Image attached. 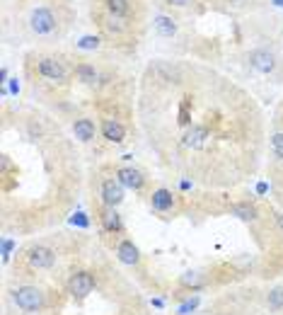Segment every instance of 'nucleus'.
<instances>
[{"mask_svg": "<svg viewBox=\"0 0 283 315\" xmlns=\"http://www.w3.org/2000/svg\"><path fill=\"white\" fill-rule=\"evenodd\" d=\"M150 206L155 213H172L174 206H177V194H172L170 189L160 187L150 194Z\"/></svg>", "mask_w": 283, "mask_h": 315, "instance_id": "13", "label": "nucleus"}, {"mask_svg": "<svg viewBox=\"0 0 283 315\" xmlns=\"http://www.w3.org/2000/svg\"><path fill=\"white\" fill-rule=\"evenodd\" d=\"M274 5H279V7H283V0H274Z\"/></svg>", "mask_w": 283, "mask_h": 315, "instance_id": "29", "label": "nucleus"}, {"mask_svg": "<svg viewBox=\"0 0 283 315\" xmlns=\"http://www.w3.org/2000/svg\"><path fill=\"white\" fill-rule=\"evenodd\" d=\"M75 78L82 85H94L99 80V73H97V68H94L92 63L80 61V63H75Z\"/></svg>", "mask_w": 283, "mask_h": 315, "instance_id": "17", "label": "nucleus"}, {"mask_svg": "<svg viewBox=\"0 0 283 315\" xmlns=\"http://www.w3.org/2000/svg\"><path fill=\"white\" fill-rule=\"evenodd\" d=\"M114 255H116V260L121 262V264H126V267H131V269H138V267L143 264V255H141L138 245H136L131 238H126V235L116 240Z\"/></svg>", "mask_w": 283, "mask_h": 315, "instance_id": "8", "label": "nucleus"}, {"mask_svg": "<svg viewBox=\"0 0 283 315\" xmlns=\"http://www.w3.org/2000/svg\"><path fill=\"white\" fill-rule=\"evenodd\" d=\"M58 262V250L46 240H34L22 247L15 264V274L19 277H32L37 272H49L54 269Z\"/></svg>", "mask_w": 283, "mask_h": 315, "instance_id": "2", "label": "nucleus"}, {"mask_svg": "<svg viewBox=\"0 0 283 315\" xmlns=\"http://www.w3.org/2000/svg\"><path fill=\"white\" fill-rule=\"evenodd\" d=\"M99 202L104 206H116L124 202V185L116 180V177H102L99 180Z\"/></svg>", "mask_w": 283, "mask_h": 315, "instance_id": "9", "label": "nucleus"}, {"mask_svg": "<svg viewBox=\"0 0 283 315\" xmlns=\"http://www.w3.org/2000/svg\"><path fill=\"white\" fill-rule=\"evenodd\" d=\"M99 131H102L104 141H109V143H124L126 141V126L116 116H104L99 124Z\"/></svg>", "mask_w": 283, "mask_h": 315, "instance_id": "12", "label": "nucleus"}, {"mask_svg": "<svg viewBox=\"0 0 283 315\" xmlns=\"http://www.w3.org/2000/svg\"><path fill=\"white\" fill-rule=\"evenodd\" d=\"M199 303H201V296H187L182 303H179V308H177V315H191L196 313V308H199Z\"/></svg>", "mask_w": 283, "mask_h": 315, "instance_id": "19", "label": "nucleus"}, {"mask_svg": "<svg viewBox=\"0 0 283 315\" xmlns=\"http://www.w3.org/2000/svg\"><path fill=\"white\" fill-rule=\"evenodd\" d=\"M167 5H174V7H184V5H191L194 0H165Z\"/></svg>", "mask_w": 283, "mask_h": 315, "instance_id": "26", "label": "nucleus"}, {"mask_svg": "<svg viewBox=\"0 0 283 315\" xmlns=\"http://www.w3.org/2000/svg\"><path fill=\"white\" fill-rule=\"evenodd\" d=\"M73 136H75L80 143L94 141V136H97V124H94V119H90V116H77L75 121H73Z\"/></svg>", "mask_w": 283, "mask_h": 315, "instance_id": "14", "label": "nucleus"}, {"mask_svg": "<svg viewBox=\"0 0 283 315\" xmlns=\"http://www.w3.org/2000/svg\"><path fill=\"white\" fill-rule=\"evenodd\" d=\"M114 177L126 187V189H133V192H141V189L145 187V182H148V177H145L141 170H136V167H131V165L114 167Z\"/></svg>", "mask_w": 283, "mask_h": 315, "instance_id": "11", "label": "nucleus"}, {"mask_svg": "<svg viewBox=\"0 0 283 315\" xmlns=\"http://www.w3.org/2000/svg\"><path fill=\"white\" fill-rule=\"evenodd\" d=\"M99 44H102V39H99V37H94V34H87V37L80 39L75 46H77V49H82V51H94V49H99Z\"/></svg>", "mask_w": 283, "mask_h": 315, "instance_id": "22", "label": "nucleus"}, {"mask_svg": "<svg viewBox=\"0 0 283 315\" xmlns=\"http://www.w3.org/2000/svg\"><path fill=\"white\" fill-rule=\"evenodd\" d=\"M29 27H32V32L39 34V37L54 34L56 27H58L56 12H54L51 7H37V10L32 12V17H29Z\"/></svg>", "mask_w": 283, "mask_h": 315, "instance_id": "7", "label": "nucleus"}, {"mask_svg": "<svg viewBox=\"0 0 283 315\" xmlns=\"http://www.w3.org/2000/svg\"><path fill=\"white\" fill-rule=\"evenodd\" d=\"M7 93L15 95V97L19 95V80H17V78H12V80H10V88H7Z\"/></svg>", "mask_w": 283, "mask_h": 315, "instance_id": "25", "label": "nucleus"}, {"mask_svg": "<svg viewBox=\"0 0 283 315\" xmlns=\"http://www.w3.org/2000/svg\"><path fill=\"white\" fill-rule=\"evenodd\" d=\"M10 303L24 315H39L46 311L49 306V294L37 284H17L7 291Z\"/></svg>", "mask_w": 283, "mask_h": 315, "instance_id": "3", "label": "nucleus"}, {"mask_svg": "<svg viewBox=\"0 0 283 315\" xmlns=\"http://www.w3.org/2000/svg\"><path fill=\"white\" fill-rule=\"evenodd\" d=\"M155 32H157L160 37H174V34H177V24H174V19L167 17V15H157V17H155Z\"/></svg>", "mask_w": 283, "mask_h": 315, "instance_id": "18", "label": "nucleus"}, {"mask_svg": "<svg viewBox=\"0 0 283 315\" xmlns=\"http://www.w3.org/2000/svg\"><path fill=\"white\" fill-rule=\"evenodd\" d=\"M266 192H269V185H266V182H259V185H257V194H259V197H264Z\"/></svg>", "mask_w": 283, "mask_h": 315, "instance_id": "27", "label": "nucleus"}, {"mask_svg": "<svg viewBox=\"0 0 283 315\" xmlns=\"http://www.w3.org/2000/svg\"><path fill=\"white\" fill-rule=\"evenodd\" d=\"M271 155L276 160H283V131H276L271 136Z\"/></svg>", "mask_w": 283, "mask_h": 315, "instance_id": "21", "label": "nucleus"}, {"mask_svg": "<svg viewBox=\"0 0 283 315\" xmlns=\"http://www.w3.org/2000/svg\"><path fill=\"white\" fill-rule=\"evenodd\" d=\"M104 12L116 19L131 17V2L129 0H104Z\"/></svg>", "mask_w": 283, "mask_h": 315, "instance_id": "15", "label": "nucleus"}, {"mask_svg": "<svg viewBox=\"0 0 283 315\" xmlns=\"http://www.w3.org/2000/svg\"><path fill=\"white\" fill-rule=\"evenodd\" d=\"M230 213L232 216H237L240 221L245 223H254L259 218V211H257V206L249 204V202H237V204H230Z\"/></svg>", "mask_w": 283, "mask_h": 315, "instance_id": "16", "label": "nucleus"}, {"mask_svg": "<svg viewBox=\"0 0 283 315\" xmlns=\"http://www.w3.org/2000/svg\"><path fill=\"white\" fill-rule=\"evenodd\" d=\"M17 247V240H12V238H7V235H2V264H7L10 257H12V250Z\"/></svg>", "mask_w": 283, "mask_h": 315, "instance_id": "23", "label": "nucleus"}, {"mask_svg": "<svg viewBox=\"0 0 283 315\" xmlns=\"http://www.w3.org/2000/svg\"><path fill=\"white\" fill-rule=\"evenodd\" d=\"M150 306H155V308H165V301H162V298H150Z\"/></svg>", "mask_w": 283, "mask_h": 315, "instance_id": "28", "label": "nucleus"}, {"mask_svg": "<svg viewBox=\"0 0 283 315\" xmlns=\"http://www.w3.org/2000/svg\"><path fill=\"white\" fill-rule=\"evenodd\" d=\"M94 216H97V223H99V228H102L104 235H114V238H124V235H126L121 213H119L114 206H104L102 202H97Z\"/></svg>", "mask_w": 283, "mask_h": 315, "instance_id": "6", "label": "nucleus"}, {"mask_svg": "<svg viewBox=\"0 0 283 315\" xmlns=\"http://www.w3.org/2000/svg\"><path fill=\"white\" fill-rule=\"evenodd\" d=\"M247 63L249 68H254L257 73L262 75H271L276 71V56L271 54L269 49H254L247 54Z\"/></svg>", "mask_w": 283, "mask_h": 315, "instance_id": "10", "label": "nucleus"}, {"mask_svg": "<svg viewBox=\"0 0 283 315\" xmlns=\"http://www.w3.org/2000/svg\"><path fill=\"white\" fill-rule=\"evenodd\" d=\"M37 78L46 80L51 85H66L68 83V71L63 66V61H58L56 56H37Z\"/></svg>", "mask_w": 283, "mask_h": 315, "instance_id": "5", "label": "nucleus"}, {"mask_svg": "<svg viewBox=\"0 0 283 315\" xmlns=\"http://www.w3.org/2000/svg\"><path fill=\"white\" fill-rule=\"evenodd\" d=\"M230 2H235V0H230Z\"/></svg>", "mask_w": 283, "mask_h": 315, "instance_id": "30", "label": "nucleus"}, {"mask_svg": "<svg viewBox=\"0 0 283 315\" xmlns=\"http://www.w3.org/2000/svg\"><path fill=\"white\" fill-rule=\"evenodd\" d=\"M138 119L160 163L191 182L227 189L259 165L264 121L254 97L204 63L150 61L141 75Z\"/></svg>", "mask_w": 283, "mask_h": 315, "instance_id": "1", "label": "nucleus"}, {"mask_svg": "<svg viewBox=\"0 0 283 315\" xmlns=\"http://www.w3.org/2000/svg\"><path fill=\"white\" fill-rule=\"evenodd\" d=\"M97 289V279L90 269H75L66 279V294L73 298L75 303H82L85 298Z\"/></svg>", "mask_w": 283, "mask_h": 315, "instance_id": "4", "label": "nucleus"}, {"mask_svg": "<svg viewBox=\"0 0 283 315\" xmlns=\"http://www.w3.org/2000/svg\"><path fill=\"white\" fill-rule=\"evenodd\" d=\"M71 225H75V228H90V218H87V213H82V211H75L73 213V218H71Z\"/></svg>", "mask_w": 283, "mask_h": 315, "instance_id": "24", "label": "nucleus"}, {"mask_svg": "<svg viewBox=\"0 0 283 315\" xmlns=\"http://www.w3.org/2000/svg\"><path fill=\"white\" fill-rule=\"evenodd\" d=\"M266 306H269V311H271V313L283 311V289H274V291H269V296H266Z\"/></svg>", "mask_w": 283, "mask_h": 315, "instance_id": "20", "label": "nucleus"}]
</instances>
